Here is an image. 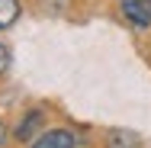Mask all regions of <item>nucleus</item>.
<instances>
[{
    "mask_svg": "<svg viewBox=\"0 0 151 148\" xmlns=\"http://www.w3.org/2000/svg\"><path fill=\"white\" fill-rule=\"evenodd\" d=\"M138 145H142V139L135 132H125V129H113L106 135V148H138Z\"/></svg>",
    "mask_w": 151,
    "mask_h": 148,
    "instance_id": "20e7f679",
    "label": "nucleus"
},
{
    "mask_svg": "<svg viewBox=\"0 0 151 148\" xmlns=\"http://www.w3.org/2000/svg\"><path fill=\"white\" fill-rule=\"evenodd\" d=\"M26 148H87V142H84V135L71 132V129H45Z\"/></svg>",
    "mask_w": 151,
    "mask_h": 148,
    "instance_id": "f03ea898",
    "label": "nucleus"
},
{
    "mask_svg": "<svg viewBox=\"0 0 151 148\" xmlns=\"http://www.w3.org/2000/svg\"><path fill=\"white\" fill-rule=\"evenodd\" d=\"M119 10L135 29H148L151 26V0H119Z\"/></svg>",
    "mask_w": 151,
    "mask_h": 148,
    "instance_id": "7ed1b4c3",
    "label": "nucleus"
},
{
    "mask_svg": "<svg viewBox=\"0 0 151 148\" xmlns=\"http://www.w3.org/2000/svg\"><path fill=\"white\" fill-rule=\"evenodd\" d=\"M42 3H58V6H61V3H68V0H42Z\"/></svg>",
    "mask_w": 151,
    "mask_h": 148,
    "instance_id": "6e6552de",
    "label": "nucleus"
},
{
    "mask_svg": "<svg viewBox=\"0 0 151 148\" xmlns=\"http://www.w3.org/2000/svg\"><path fill=\"white\" fill-rule=\"evenodd\" d=\"M42 132H45V110H42V106H32V110H26V116L16 122L13 139H16L19 145H32Z\"/></svg>",
    "mask_w": 151,
    "mask_h": 148,
    "instance_id": "f257e3e1",
    "label": "nucleus"
},
{
    "mask_svg": "<svg viewBox=\"0 0 151 148\" xmlns=\"http://www.w3.org/2000/svg\"><path fill=\"white\" fill-rule=\"evenodd\" d=\"M6 68H10V48H6L3 42H0V74H3Z\"/></svg>",
    "mask_w": 151,
    "mask_h": 148,
    "instance_id": "423d86ee",
    "label": "nucleus"
},
{
    "mask_svg": "<svg viewBox=\"0 0 151 148\" xmlns=\"http://www.w3.org/2000/svg\"><path fill=\"white\" fill-rule=\"evenodd\" d=\"M19 13H23L19 0H0V32L10 29V26L19 19Z\"/></svg>",
    "mask_w": 151,
    "mask_h": 148,
    "instance_id": "39448f33",
    "label": "nucleus"
},
{
    "mask_svg": "<svg viewBox=\"0 0 151 148\" xmlns=\"http://www.w3.org/2000/svg\"><path fill=\"white\" fill-rule=\"evenodd\" d=\"M3 139H6V129H3V122H0V145H3Z\"/></svg>",
    "mask_w": 151,
    "mask_h": 148,
    "instance_id": "0eeeda50",
    "label": "nucleus"
}]
</instances>
